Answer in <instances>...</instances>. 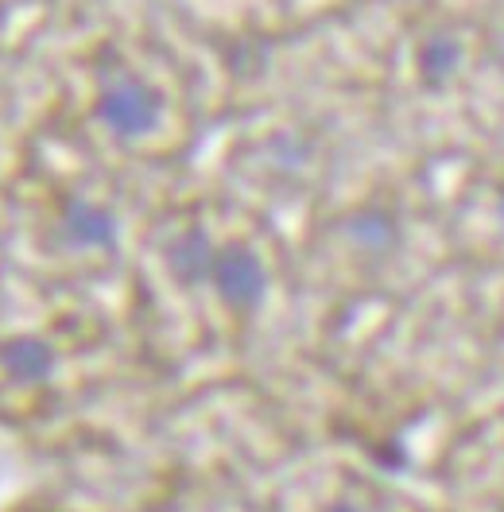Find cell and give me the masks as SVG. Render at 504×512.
I'll list each match as a JSON object with an SVG mask.
<instances>
[{"label":"cell","instance_id":"cell-1","mask_svg":"<svg viewBox=\"0 0 504 512\" xmlns=\"http://www.w3.org/2000/svg\"><path fill=\"white\" fill-rule=\"evenodd\" d=\"M94 117L113 136L140 140V136L156 132V125L163 121V94L136 74H121V78L101 86V94L94 101Z\"/></svg>","mask_w":504,"mask_h":512},{"label":"cell","instance_id":"cell-2","mask_svg":"<svg viewBox=\"0 0 504 512\" xmlns=\"http://www.w3.org/2000/svg\"><path fill=\"white\" fill-rule=\"evenodd\" d=\"M210 284L229 311H256L268 295V268L249 245H225L218 249Z\"/></svg>","mask_w":504,"mask_h":512},{"label":"cell","instance_id":"cell-3","mask_svg":"<svg viewBox=\"0 0 504 512\" xmlns=\"http://www.w3.org/2000/svg\"><path fill=\"white\" fill-rule=\"evenodd\" d=\"M167 272L179 288H198V284H210L214 276V264H218V245L214 237L202 229V225H187L171 245H167Z\"/></svg>","mask_w":504,"mask_h":512},{"label":"cell","instance_id":"cell-4","mask_svg":"<svg viewBox=\"0 0 504 512\" xmlns=\"http://www.w3.org/2000/svg\"><path fill=\"white\" fill-rule=\"evenodd\" d=\"M63 233L78 249H113L121 237V225L109 206L90 202V198H70L63 210Z\"/></svg>","mask_w":504,"mask_h":512},{"label":"cell","instance_id":"cell-5","mask_svg":"<svg viewBox=\"0 0 504 512\" xmlns=\"http://www.w3.org/2000/svg\"><path fill=\"white\" fill-rule=\"evenodd\" d=\"M0 361L8 369V377L20 384H43L55 373V350L51 342L35 338V334H16L0 346Z\"/></svg>","mask_w":504,"mask_h":512},{"label":"cell","instance_id":"cell-6","mask_svg":"<svg viewBox=\"0 0 504 512\" xmlns=\"http://www.w3.org/2000/svg\"><path fill=\"white\" fill-rule=\"evenodd\" d=\"M466 59V47L454 32H431L415 47V70L427 86H446Z\"/></svg>","mask_w":504,"mask_h":512},{"label":"cell","instance_id":"cell-7","mask_svg":"<svg viewBox=\"0 0 504 512\" xmlns=\"http://www.w3.org/2000/svg\"><path fill=\"white\" fill-rule=\"evenodd\" d=\"M346 233L365 253H392L400 245V218L384 206H365L346 222Z\"/></svg>","mask_w":504,"mask_h":512},{"label":"cell","instance_id":"cell-8","mask_svg":"<svg viewBox=\"0 0 504 512\" xmlns=\"http://www.w3.org/2000/svg\"><path fill=\"white\" fill-rule=\"evenodd\" d=\"M369 454H373V462H377L380 470H404V466H408V450L400 447L396 439H384V443H377Z\"/></svg>","mask_w":504,"mask_h":512},{"label":"cell","instance_id":"cell-9","mask_svg":"<svg viewBox=\"0 0 504 512\" xmlns=\"http://www.w3.org/2000/svg\"><path fill=\"white\" fill-rule=\"evenodd\" d=\"M330 512H365V509H361L357 501H349V497H342V501H334V505H330Z\"/></svg>","mask_w":504,"mask_h":512},{"label":"cell","instance_id":"cell-10","mask_svg":"<svg viewBox=\"0 0 504 512\" xmlns=\"http://www.w3.org/2000/svg\"><path fill=\"white\" fill-rule=\"evenodd\" d=\"M493 210H497V222H501V225H504V191H501V194H497V206H493Z\"/></svg>","mask_w":504,"mask_h":512}]
</instances>
